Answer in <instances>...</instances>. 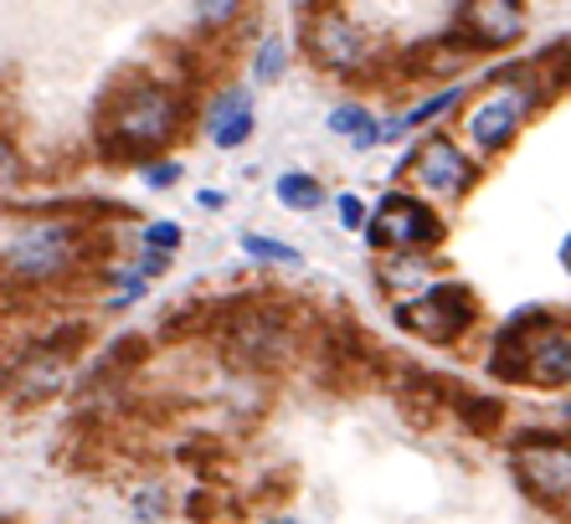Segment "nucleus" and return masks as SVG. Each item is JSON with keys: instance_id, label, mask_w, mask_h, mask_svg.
<instances>
[{"instance_id": "obj_16", "label": "nucleus", "mask_w": 571, "mask_h": 524, "mask_svg": "<svg viewBox=\"0 0 571 524\" xmlns=\"http://www.w3.org/2000/svg\"><path fill=\"white\" fill-rule=\"evenodd\" d=\"M458 417L474 427V432H499V417H505V406L495 396H458Z\"/></svg>"}, {"instance_id": "obj_4", "label": "nucleus", "mask_w": 571, "mask_h": 524, "mask_svg": "<svg viewBox=\"0 0 571 524\" xmlns=\"http://www.w3.org/2000/svg\"><path fill=\"white\" fill-rule=\"evenodd\" d=\"M474 314H479V303H474V293L464 284H433L422 299H406L396 309V324L433 340V345H453L474 324Z\"/></svg>"}, {"instance_id": "obj_27", "label": "nucleus", "mask_w": 571, "mask_h": 524, "mask_svg": "<svg viewBox=\"0 0 571 524\" xmlns=\"http://www.w3.org/2000/svg\"><path fill=\"white\" fill-rule=\"evenodd\" d=\"M561 268H571V237L561 242Z\"/></svg>"}, {"instance_id": "obj_9", "label": "nucleus", "mask_w": 571, "mask_h": 524, "mask_svg": "<svg viewBox=\"0 0 571 524\" xmlns=\"http://www.w3.org/2000/svg\"><path fill=\"white\" fill-rule=\"evenodd\" d=\"M412 175H417V185H427L433 195H464L468 185H474V165H468L464 150L443 135L417 145V154H412Z\"/></svg>"}, {"instance_id": "obj_26", "label": "nucleus", "mask_w": 571, "mask_h": 524, "mask_svg": "<svg viewBox=\"0 0 571 524\" xmlns=\"http://www.w3.org/2000/svg\"><path fill=\"white\" fill-rule=\"evenodd\" d=\"M0 154H6V191H15V145H6Z\"/></svg>"}, {"instance_id": "obj_10", "label": "nucleus", "mask_w": 571, "mask_h": 524, "mask_svg": "<svg viewBox=\"0 0 571 524\" xmlns=\"http://www.w3.org/2000/svg\"><path fill=\"white\" fill-rule=\"evenodd\" d=\"M464 36L474 46H510L520 31H526V15L520 6H505V0H474L464 6Z\"/></svg>"}, {"instance_id": "obj_21", "label": "nucleus", "mask_w": 571, "mask_h": 524, "mask_svg": "<svg viewBox=\"0 0 571 524\" xmlns=\"http://www.w3.org/2000/svg\"><path fill=\"white\" fill-rule=\"evenodd\" d=\"M284 73V42H263L257 46V77H278Z\"/></svg>"}, {"instance_id": "obj_28", "label": "nucleus", "mask_w": 571, "mask_h": 524, "mask_svg": "<svg viewBox=\"0 0 571 524\" xmlns=\"http://www.w3.org/2000/svg\"><path fill=\"white\" fill-rule=\"evenodd\" d=\"M273 524H294V520H273Z\"/></svg>"}, {"instance_id": "obj_6", "label": "nucleus", "mask_w": 571, "mask_h": 524, "mask_svg": "<svg viewBox=\"0 0 571 524\" xmlns=\"http://www.w3.org/2000/svg\"><path fill=\"white\" fill-rule=\"evenodd\" d=\"M222 345L232 360L242 365H273V360H284L294 350V334L284 330V319L273 314V309H232L222 324Z\"/></svg>"}, {"instance_id": "obj_17", "label": "nucleus", "mask_w": 571, "mask_h": 524, "mask_svg": "<svg viewBox=\"0 0 571 524\" xmlns=\"http://www.w3.org/2000/svg\"><path fill=\"white\" fill-rule=\"evenodd\" d=\"M536 73L551 77V88H571V36L557 46H546L541 57H536Z\"/></svg>"}, {"instance_id": "obj_25", "label": "nucleus", "mask_w": 571, "mask_h": 524, "mask_svg": "<svg viewBox=\"0 0 571 524\" xmlns=\"http://www.w3.org/2000/svg\"><path fill=\"white\" fill-rule=\"evenodd\" d=\"M176 175H181V165H155L145 180H150V185H170V180H176Z\"/></svg>"}, {"instance_id": "obj_3", "label": "nucleus", "mask_w": 571, "mask_h": 524, "mask_svg": "<svg viewBox=\"0 0 571 524\" xmlns=\"http://www.w3.org/2000/svg\"><path fill=\"white\" fill-rule=\"evenodd\" d=\"M536 104H541V88H536L530 77H520V83H499L495 93H484L479 104L468 108L464 129H468V139H474L484 154H499L515 139V129L526 124V114Z\"/></svg>"}, {"instance_id": "obj_15", "label": "nucleus", "mask_w": 571, "mask_h": 524, "mask_svg": "<svg viewBox=\"0 0 571 524\" xmlns=\"http://www.w3.org/2000/svg\"><path fill=\"white\" fill-rule=\"evenodd\" d=\"M278 201H284L288 211H315L319 201H325V191H319L315 175H299V170H288V175H278Z\"/></svg>"}, {"instance_id": "obj_14", "label": "nucleus", "mask_w": 571, "mask_h": 524, "mask_svg": "<svg viewBox=\"0 0 571 524\" xmlns=\"http://www.w3.org/2000/svg\"><path fill=\"white\" fill-rule=\"evenodd\" d=\"M330 129H335V135H356V150H371V145L381 139V124L371 119L361 104H340V108H335Z\"/></svg>"}, {"instance_id": "obj_12", "label": "nucleus", "mask_w": 571, "mask_h": 524, "mask_svg": "<svg viewBox=\"0 0 571 524\" xmlns=\"http://www.w3.org/2000/svg\"><path fill=\"white\" fill-rule=\"evenodd\" d=\"M526 381H536V386H567L571 381V340L567 334H546L541 345H536V355H530V365H526Z\"/></svg>"}, {"instance_id": "obj_13", "label": "nucleus", "mask_w": 571, "mask_h": 524, "mask_svg": "<svg viewBox=\"0 0 571 524\" xmlns=\"http://www.w3.org/2000/svg\"><path fill=\"white\" fill-rule=\"evenodd\" d=\"M21 391H27V396H52V391H62V355L31 350L27 365H21Z\"/></svg>"}, {"instance_id": "obj_7", "label": "nucleus", "mask_w": 571, "mask_h": 524, "mask_svg": "<svg viewBox=\"0 0 571 524\" xmlns=\"http://www.w3.org/2000/svg\"><path fill=\"white\" fill-rule=\"evenodd\" d=\"M371 242L391 247V253H417V247L443 242V222L433 206H422L412 195H387L377 206V222H371Z\"/></svg>"}, {"instance_id": "obj_11", "label": "nucleus", "mask_w": 571, "mask_h": 524, "mask_svg": "<svg viewBox=\"0 0 571 524\" xmlns=\"http://www.w3.org/2000/svg\"><path fill=\"white\" fill-rule=\"evenodd\" d=\"M211 135H216V145H222V150H232V145H242V139L253 135V108H247V93H242V88H226L222 98H216Z\"/></svg>"}, {"instance_id": "obj_20", "label": "nucleus", "mask_w": 571, "mask_h": 524, "mask_svg": "<svg viewBox=\"0 0 571 524\" xmlns=\"http://www.w3.org/2000/svg\"><path fill=\"white\" fill-rule=\"evenodd\" d=\"M145 242H150L155 253H170V247L181 242V226H176V222H150V226H145Z\"/></svg>"}, {"instance_id": "obj_22", "label": "nucleus", "mask_w": 571, "mask_h": 524, "mask_svg": "<svg viewBox=\"0 0 571 524\" xmlns=\"http://www.w3.org/2000/svg\"><path fill=\"white\" fill-rule=\"evenodd\" d=\"M340 222H346V226H361L366 222V206L356 201V195H340Z\"/></svg>"}, {"instance_id": "obj_19", "label": "nucleus", "mask_w": 571, "mask_h": 524, "mask_svg": "<svg viewBox=\"0 0 571 524\" xmlns=\"http://www.w3.org/2000/svg\"><path fill=\"white\" fill-rule=\"evenodd\" d=\"M242 247H247V257H257V263H288V268L299 263V253H294V247H284V242H268V237H247Z\"/></svg>"}, {"instance_id": "obj_1", "label": "nucleus", "mask_w": 571, "mask_h": 524, "mask_svg": "<svg viewBox=\"0 0 571 524\" xmlns=\"http://www.w3.org/2000/svg\"><path fill=\"white\" fill-rule=\"evenodd\" d=\"M176 129H181V98H176V88L150 83V77H135V83L108 93L104 119H98L104 150L114 154V160L160 150V145L176 139Z\"/></svg>"}, {"instance_id": "obj_8", "label": "nucleus", "mask_w": 571, "mask_h": 524, "mask_svg": "<svg viewBox=\"0 0 571 524\" xmlns=\"http://www.w3.org/2000/svg\"><path fill=\"white\" fill-rule=\"evenodd\" d=\"M304 46L315 52V62H325L330 73H350L366 62V36L361 26L340 11H319L304 21Z\"/></svg>"}, {"instance_id": "obj_24", "label": "nucleus", "mask_w": 571, "mask_h": 524, "mask_svg": "<svg viewBox=\"0 0 571 524\" xmlns=\"http://www.w3.org/2000/svg\"><path fill=\"white\" fill-rule=\"evenodd\" d=\"M166 268H170V257H166V253H150L145 263H139V272H145V278H160Z\"/></svg>"}, {"instance_id": "obj_23", "label": "nucleus", "mask_w": 571, "mask_h": 524, "mask_svg": "<svg viewBox=\"0 0 571 524\" xmlns=\"http://www.w3.org/2000/svg\"><path fill=\"white\" fill-rule=\"evenodd\" d=\"M201 15H207V26H222V21L237 15V6H201Z\"/></svg>"}, {"instance_id": "obj_18", "label": "nucleus", "mask_w": 571, "mask_h": 524, "mask_svg": "<svg viewBox=\"0 0 571 524\" xmlns=\"http://www.w3.org/2000/svg\"><path fill=\"white\" fill-rule=\"evenodd\" d=\"M458 98H464V93H458V88H443V93H433V98L412 108V114H406L402 124H391V135H396V129H412V124H427V119H433V114H443V108H453V104H458Z\"/></svg>"}, {"instance_id": "obj_2", "label": "nucleus", "mask_w": 571, "mask_h": 524, "mask_svg": "<svg viewBox=\"0 0 571 524\" xmlns=\"http://www.w3.org/2000/svg\"><path fill=\"white\" fill-rule=\"evenodd\" d=\"M83 257V226L62 216H27L6 226V272L21 284H52Z\"/></svg>"}, {"instance_id": "obj_5", "label": "nucleus", "mask_w": 571, "mask_h": 524, "mask_svg": "<svg viewBox=\"0 0 571 524\" xmlns=\"http://www.w3.org/2000/svg\"><path fill=\"white\" fill-rule=\"evenodd\" d=\"M515 473L546 504H571V442L551 432H526L515 442Z\"/></svg>"}]
</instances>
